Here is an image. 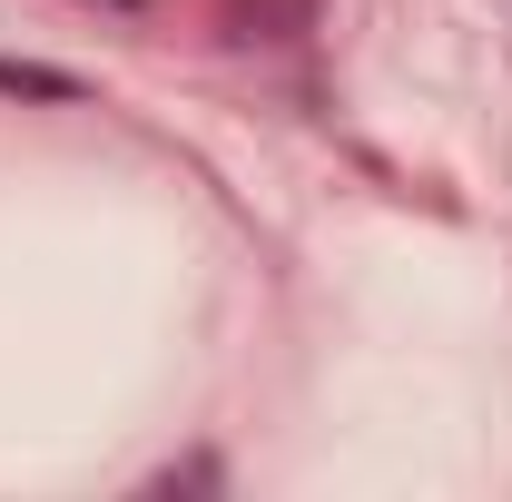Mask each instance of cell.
Segmentation results:
<instances>
[{"mask_svg": "<svg viewBox=\"0 0 512 502\" xmlns=\"http://www.w3.org/2000/svg\"><path fill=\"white\" fill-rule=\"evenodd\" d=\"M0 89H40V99H69V79H60V69H10V60H0Z\"/></svg>", "mask_w": 512, "mask_h": 502, "instance_id": "obj_1", "label": "cell"}]
</instances>
